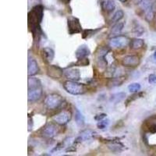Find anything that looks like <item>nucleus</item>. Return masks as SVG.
I'll use <instances>...</instances> for the list:
<instances>
[{
	"instance_id": "f257e3e1",
	"label": "nucleus",
	"mask_w": 156,
	"mask_h": 156,
	"mask_svg": "<svg viewBox=\"0 0 156 156\" xmlns=\"http://www.w3.org/2000/svg\"><path fill=\"white\" fill-rule=\"evenodd\" d=\"M43 6L41 5H35L32 8L31 10L28 12V26L30 31L33 33L34 36L35 34H40L41 32V24L43 19Z\"/></svg>"
},
{
	"instance_id": "f03ea898",
	"label": "nucleus",
	"mask_w": 156,
	"mask_h": 156,
	"mask_svg": "<svg viewBox=\"0 0 156 156\" xmlns=\"http://www.w3.org/2000/svg\"><path fill=\"white\" fill-rule=\"evenodd\" d=\"M63 87L66 90V92L73 95H80L86 92V87L84 84L73 80H69L64 82Z\"/></svg>"
},
{
	"instance_id": "7ed1b4c3",
	"label": "nucleus",
	"mask_w": 156,
	"mask_h": 156,
	"mask_svg": "<svg viewBox=\"0 0 156 156\" xmlns=\"http://www.w3.org/2000/svg\"><path fill=\"white\" fill-rule=\"evenodd\" d=\"M63 102V98L58 94H50L44 99V105L51 110L58 108Z\"/></svg>"
},
{
	"instance_id": "20e7f679",
	"label": "nucleus",
	"mask_w": 156,
	"mask_h": 156,
	"mask_svg": "<svg viewBox=\"0 0 156 156\" xmlns=\"http://www.w3.org/2000/svg\"><path fill=\"white\" fill-rule=\"evenodd\" d=\"M71 117H72V114H71L70 111L69 110H63L62 112H58V114L54 115L52 117L54 122L58 125H66L68 122L70 121Z\"/></svg>"
},
{
	"instance_id": "39448f33",
	"label": "nucleus",
	"mask_w": 156,
	"mask_h": 156,
	"mask_svg": "<svg viewBox=\"0 0 156 156\" xmlns=\"http://www.w3.org/2000/svg\"><path fill=\"white\" fill-rule=\"evenodd\" d=\"M67 25H68V31L69 34H75L80 33L82 30V27L80 25L79 19L76 17L68 18L67 20Z\"/></svg>"
},
{
	"instance_id": "423d86ee",
	"label": "nucleus",
	"mask_w": 156,
	"mask_h": 156,
	"mask_svg": "<svg viewBox=\"0 0 156 156\" xmlns=\"http://www.w3.org/2000/svg\"><path fill=\"white\" fill-rule=\"evenodd\" d=\"M129 42V40L126 36L118 35L110 39L109 45L112 48H122L126 47Z\"/></svg>"
},
{
	"instance_id": "0eeeda50",
	"label": "nucleus",
	"mask_w": 156,
	"mask_h": 156,
	"mask_svg": "<svg viewBox=\"0 0 156 156\" xmlns=\"http://www.w3.org/2000/svg\"><path fill=\"white\" fill-rule=\"evenodd\" d=\"M58 128L52 122H48L42 129V135L46 138H52L57 135Z\"/></svg>"
},
{
	"instance_id": "6e6552de",
	"label": "nucleus",
	"mask_w": 156,
	"mask_h": 156,
	"mask_svg": "<svg viewBox=\"0 0 156 156\" xmlns=\"http://www.w3.org/2000/svg\"><path fill=\"white\" fill-rule=\"evenodd\" d=\"M140 63V58L134 55H129L122 59V64L127 67H136Z\"/></svg>"
},
{
	"instance_id": "1a4fd4ad",
	"label": "nucleus",
	"mask_w": 156,
	"mask_h": 156,
	"mask_svg": "<svg viewBox=\"0 0 156 156\" xmlns=\"http://www.w3.org/2000/svg\"><path fill=\"white\" fill-rule=\"evenodd\" d=\"M42 95V87H34V88H30L28 89L27 91V99L28 101H37L40 99V98Z\"/></svg>"
},
{
	"instance_id": "9d476101",
	"label": "nucleus",
	"mask_w": 156,
	"mask_h": 156,
	"mask_svg": "<svg viewBox=\"0 0 156 156\" xmlns=\"http://www.w3.org/2000/svg\"><path fill=\"white\" fill-rule=\"evenodd\" d=\"M63 75L69 80L78 81L80 79V70L76 68H67L64 70Z\"/></svg>"
},
{
	"instance_id": "9b49d317",
	"label": "nucleus",
	"mask_w": 156,
	"mask_h": 156,
	"mask_svg": "<svg viewBox=\"0 0 156 156\" xmlns=\"http://www.w3.org/2000/svg\"><path fill=\"white\" fill-rule=\"evenodd\" d=\"M63 72L64 70H62V69L55 65H49L47 68L48 75L53 79H59L62 77Z\"/></svg>"
},
{
	"instance_id": "f8f14e48",
	"label": "nucleus",
	"mask_w": 156,
	"mask_h": 156,
	"mask_svg": "<svg viewBox=\"0 0 156 156\" xmlns=\"http://www.w3.org/2000/svg\"><path fill=\"white\" fill-rule=\"evenodd\" d=\"M39 70L38 65H37V61L34 58H28V62H27V74L28 76H34L37 74Z\"/></svg>"
},
{
	"instance_id": "ddd939ff",
	"label": "nucleus",
	"mask_w": 156,
	"mask_h": 156,
	"mask_svg": "<svg viewBox=\"0 0 156 156\" xmlns=\"http://www.w3.org/2000/svg\"><path fill=\"white\" fill-rule=\"evenodd\" d=\"M90 54V51L86 44L80 45L75 51V55L77 59H81L83 58H87Z\"/></svg>"
},
{
	"instance_id": "4468645a",
	"label": "nucleus",
	"mask_w": 156,
	"mask_h": 156,
	"mask_svg": "<svg viewBox=\"0 0 156 156\" xmlns=\"http://www.w3.org/2000/svg\"><path fill=\"white\" fill-rule=\"evenodd\" d=\"M54 57H55V51L52 48H48V47L43 48L42 58L44 62L47 63H51L54 59Z\"/></svg>"
},
{
	"instance_id": "2eb2a0df",
	"label": "nucleus",
	"mask_w": 156,
	"mask_h": 156,
	"mask_svg": "<svg viewBox=\"0 0 156 156\" xmlns=\"http://www.w3.org/2000/svg\"><path fill=\"white\" fill-rule=\"evenodd\" d=\"M94 132L91 129H85L80 133V135L78 136L77 138L75 140L74 143H79V142L83 141V140H87L90 139L92 136H94Z\"/></svg>"
},
{
	"instance_id": "dca6fc26",
	"label": "nucleus",
	"mask_w": 156,
	"mask_h": 156,
	"mask_svg": "<svg viewBox=\"0 0 156 156\" xmlns=\"http://www.w3.org/2000/svg\"><path fill=\"white\" fill-rule=\"evenodd\" d=\"M124 27V23L122 22H117L114 26H112V27L111 28L110 30L109 36L110 37H115V36H118L121 33V31L123 29Z\"/></svg>"
},
{
	"instance_id": "f3484780",
	"label": "nucleus",
	"mask_w": 156,
	"mask_h": 156,
	"mask_svg": "<svg viewBox=\"0 0 156 156\" xmlns=\"http://www.w3.org/2000/svg\"><path fill=\"white\" fill-rule=\"evenodd\" d=\"M126 97V94L124 92H119L115 93V94H112L109 98L110 102L114 103V104H117V103L120 102L121 101L124 99Z\"/></svg>"
},
{
	"instance_id": "a211bd4d",
	"label": "nucleus",
	"mask_w": 156,
	"mask_h": 156,
	"mask_svg": "<svg viewBox=\"0 0 156 156\" xmlns=\"http://www.w3.org/2000/svg\"><path fill=\"white\" fill-rule=\"evenodd\" d=\"M75 121H76V124L80 126H83L84 123H85L84 116L80 112V110L77 109V108H76V110H75Z\"/></svg>"
},
{
	"instance_id": "6ab92c4d",
	"label": "nucleus",
	"mask_w": 156,
	"mask_h": 156,
	"mask_svg": "<svg viewBox=\"0 0 156 156\" xmlns=\"http://www.w3.org/2000/svg\"><path fill=\"white\" fill-rule=\"evenodd\" d=\"M133 34L136 36H140L144 34V29L138 22H133V29H132Z\"/></svg>"
},
{
	"instance_id": "aec40b11",
	"label": "nucleus",
	"mask_w": 156,
	"mask_h": 156,
	"mask_svg": "<svg viewBox=\"0 0 156 156\" xmlns=\"http://www.w3.org/2000/svg\"><path fill=\"white\" fill-rule=\"evenodd\" d=\"M144 41L143 39L140 38H134L130 41V48L133 49H140L144 46Z\"/></svg>"
},
{
	"instance_id": "412c9836",
	"label": "nucleus",
	"mask_w": 156,
	"mask_h": 156,
	"mask_svg": "<svg viewBox=\"0 0 156 156\" xmlns=\"http://www.w3.org/2000/svg\"><path fill=\"white\" fill-rule=\"evenodd\" d=\"M27 83H28V89L30 88H34V87H41V83L40 80H38L37 78L35 77H30L29 76L28 80H27Z\"/></svg>"
},
{
	"instance_id": "4be33fe9",
	"label": "nucleus",
	"mask_w": 156,
	"mask_h": 156,
	"mask_svg": "<svg viewBox=\"0 0 156 156\" xmlns=\"http://www.w3.org/2000/svg\"><path fill=\"white\" fill-rule=\"evenodd\" d=\"M102 6L103 9L108 12H112L115 9V4L113 0H105V2L102 4Z\"/></svg>"
},
{
	"instance_id": "5701e85b",
	"label": "nucleus",
	"mask_w": 156,
	"mask_h": 156,
	"mask_svg": "<svg viewBox=\"0 0 156 156\" xmlns=\"http://www.w3.org/2000/svg\"><path fill=\"white\" fill-rule=\"evenodd\" d=\"M124 16V12L123 11L121 10V9H119L117 10L116 12L114 13V15L112 16V21L114 22V23H117L118 21H119L122 17Z\"/></svg>"
},
{
	"instance_id": "b1692460",
	"label": "nucleus",
	"mask_w": 156,
	"mask_h": 156,
	"mask_svg": "<svg viewBox=\"0 0 156 156\" xmlns=\"http://www.w3.org/2000/svg\"><path fill=\"white\" fill-rule=\"evenodd\" d=\"M141 88V86L139 83H132L128 86V90L129 92L131 93H136Z\"/></svg>"
},
{
	"instance_id": "393cba45",
	"label": "nucleus",
	"mask_w": 156,
	"mask_h": 156,
	"mask_svg": "<svg viewBox=\"0 0 156 156\" xmlns=\"http://www.w3.org/2000/svg\"><path fill=\"white\" fill-rule=\"evenodd\" d=\"M109 119H101V120L98 121L97 123V126L98 129H104L108 126L109 124Z\"/></svg>"
},
{
	"instance_id": "a878e982",
	"label": "nucleus",
	"mask_w": 156,
	"mask_h": 156,
	"mask_svg": "<svg viewBox=\"0 0 156 156\" xmlns=\"http://www.w3.org/2000/svg\"><path fill=\"white\" fill-rule=\"evenodd\" d=\"M77 62H76V65L82 66H86L89 65V60L87 58H83L81 59H77Z\"/></svg>"
},
{
	"instance_id": "bb28decb",
	"label": "nucleus",
	"mask_w": 156,
	"mask_h": 156,
	"mask_svg": "<svg viewBox=\"0 0 156 156\" xmlns=\"http://www.w3.org/2000/svg\"><path fill=\"white\" fill-rule=\"evenodd\" d=\"M139 96H140V94H133V95L130 96V98H127V100H126V105H127L128 104H129V103H131L132 101H133V100L136 99L137 98H139Z\"/></svg>"
},
{
	"instance_id": "cd10ccee",
	"label": "nucleus",
	"mask_w": 156,
	"mask_h": 156,
	"mask_svg": "<svg viewBox=\"0 0 156 156\" xmlns=\"http://www.w3.org/2000/svg\"><path fill=\"white\" fill-rule=\"evenodd\" d=\"M106 115H107L106 114H105V113L99 114V115H97L95 117H94V119L97 121H100V120H101V119H105V117H106Z\"/></svg>"
},
{
	"instance_id": "c85d7f7f",
	"label": "nucleus",
	"mask_w": 156,
	"mask_h": 156,
	"mask_svg": "<svg viewBox=\"0 0 156 156\" xmlns=\"http://www.w3.org/2000/svg\"><path fill=\"white\" fill-rule=\"evenodd\" d=\"M148 82L150 83H153L156 82V75L155 74H151L148 77Z\"/></svg>"
},
{
	"instance_id": "c756f323",
	"label": "nucleus",
	"mask_w": 156,
	"mask_h": 156,
	"mask_svg": "<svg viewBox=\"0 0 156 156\" xmlns=\"http://www.w3.org/2000/svg\"><path fill=\"white\" fill-rule=\"evenodd\" d=\"M28 126V131H30L33 128V119L30 115L28 116V126Z\"/></svg>"
},
{
	"instance_id": "7c9ffc66",
	"label": "nucleus",
	"mask_w": 156,
	"mask_h": 156,
	"mask_svg": "<svg viewBox=\"0 0 156 156\" xmlns=\"http://www.w3.org/2000/svg\"><path fill=\"white\" fill-rule=\"evenodd\" d=\"M149 131L153 133H156V123H152L149 126Z\"/></svg>"
},
{
	"instance_id": "2f4dec72",
	"label": "nucleus",
	"mask_w": 156,
	"mask_h": 156,
	"mask_svg": "<svg viewBox=\"0 0 156 156\" xmlns=\"http://www.w3.org/2000/svg\"><path fill=\"white\" fill-rule=\"evenodd\" d=\"M119 1H120V2H126L127 0H119Z\"/></svg>"
},
{
	"instance_id": "473e14b6",
	"label": "nucleus",
	"mask_w": 156,
	"mask_h": 156,
	"mask_svg": "<svg viewBox=\"0 0 156 156\" xmlns=\"http://www.w3.org/2000/svg\"><path fill=\"white\" fill-rule=\"evenodd\" d=\"M154 59H156V51H155V52L154 53Z\"/></svg>"
}]
</instances>
